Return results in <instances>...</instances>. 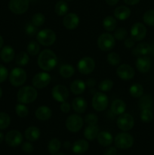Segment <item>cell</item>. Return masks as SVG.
<instances>
[{
  "label": "cell",
  "mask_w": 154,
  "mask_h": 155,
  "mask_svg": "<svg viewBox=\"0 0 154 155\" xmlns=\"http://www.w3.org/2000/svg\"><path fill=\"white\" fill-rule=\"evenodd\" d=\"M57 57L55 53L50 49H45L39 53L37 63L39 68L44 71H50L57 64Z\"/></svg>",
  "instance_id": "cell-1"
},
{
  "label": "cell",
  "mask_w": 154,
  "mask_h": 155,
  "mask_svg": "<svg viewBox=\"0 0 154 155\" xmlns=\"http://www.w3.org/2000/svg\"><path fill=\"white\" fill-rule=\"evenodd\" d=\"M38 96L37 90L34 86H23L18 90L17 99L21 104H30L36 99Z\"/></svg>",
  "instance_id": "cell-2"
},
{
  "label": "cell",
  "mask_w": 154,
  "mask_h": 155,
  "mask_svg": "<svg viewBox=\"0 0 154 155\" xmlns=\"http://www.w3.org/2000/svg\"><path fill=\"white\" fill-rule=\"evenodd\" d=\"M27 80V73L23 68H15L9 74V81L14 87L23 86Z\"/></svg>",
  "instance_id": "cell-3"
},
{
  "label": "cell",
  "mask_w": 154,
  "mask_h": 155,
  "mask_svg": "<svg viewBox=\"0 0 154 155\" xmlns=\"http://www.w3.org/2000/svg\"><path fill=\"white\" fill-rule=\"evenodd\" d=\"M56 34L51 29H43L36 35V39L40 45L44 46H50L55 42Z\"/></svg>",
  "instance_id": "cell-4"
},
{
  "label": "cell",
  "mask_w": 154,
  "mask_h": 155,
  "mask_svg": "<svg viewBox=\"0 0 154 155\" xmlns=\"http://www.w3.org/2000/svg\"><path fill=\"white\" fill-rule=\"evenodd\" d=\"M114 143L116 148L119 149H128L134 144V138L129 133L123 132L116 135L114 139Z\"/></svg>",
  "instance_id": "cell-5"
},
{
  "label": "cell",
  "mask_w": 154,
  "mask_h": 155,
  "mask_svg": "<svg viewBox=\"0 0 154 155\" xmlns=\"http://www.w3.org/2000/svg\"><path fill=\"white\" fill-rule=\"evenodd\" d=\"M115 38L112 34L105 33L101 34L98 39V46L104 51H110L115 45Z\"/></svg>",
  "instance_id": "cell-6"
},
{
  "label": "cell",
  "mask_w": 154,
  "mask_h": 155,
  "mask_svg": "<svg viewBox=\"0 0 154 155\" xmlns=\"http://www.w3.org/2000/svg\"><path fill=\"white\" fill-rule=\"evenodd\" d=\"M83 119L76 114L69 115L66 120V127L71 133H77L83 127Z\"/></svg>",
  "instance_id": "cell-7"
},
{
  "label": "cell",
  "mask_w": 154,
  "mask_h": 155,
  "mask_svg": "<svg viewBox=\"0 0 154 155\" xmlns=\"http://www.w3.org/2000/svg\"><path fill=\"white\" fill-rule=\"evenodd\" d=\"M108 97L103 92H96L92 98L91 104L97 111H103L108 106Z\"/></svg>",
  "instance_id": "cell-8"
},
{
  "label": "cell",
  "mask_w": 154,
  "mask_h": 155,
  "mask_svg": "<svg viewBox=\"0 0 154 155\" xmlns=\"http://www.w3.org/2000/svg\"><path fill=\"white\" fill-rule=\"evenodd\" d=\"M51 81V77L47 72H40L33 77L32 83L36 89H42L48 86Z\"/></svg>",
  "instance_id": "cell-9"
},
{
  "label": "cell",
  "mask_w": 154,
  "mask_h": 155,
  "mask_svg": "<svg viewBox=\"0 0 154 155\" xmlns=\"http://www.w3.org/2000/svg\"><path fill=\"white\" fill-rule=\"evenodd\" d=\"M77 68L79 73L84 75L91 74L95 68V62L92 58L85 57L80 59L77 64Z\"/></svg>",
  "instance_id": "cell-10"
},
{
  "label": "cell",
  "mask_w": 154,
  "mask_h": 155,
  "mask_svg": "<svg viewBox=\"0 0 154 155\" xmlns=\"http://www.w3.org/2000/svg\"><path fill=\"white\" fill-rule=\"evenodd\" d=\"M29 0H10L8 8L12 13L15 15H22L29 8Z\"/></svg>",
  "instance_id": "cell-11"
},
{
  "label": "cell",
  "mask_w": 154,
  "mask_h": 155,
  "mask_svg": "<svg viewBox=\"0 0 154 155\" xmlns=\"http://www.w3.org/2000/svg\"><path fill=\"white\" fill-rule=\"evenodd\" d=\"M116 124L119 130L122 131L127 132L131 130L134 127V120L131 115L128 114H122L119 115L118 117Z\"/></svg>",
  "instance_id": "cell-12"
},
{
  "label": "cell",
  "mask_w": 154,
  "mask_h": 155,
  "mask_svg": "<svg viewBox=\"0 0 154 155\" xmlns=\"http://www.w3.org/2000/svg\"><path fill=\"white\" fill-rule=\"evenodd\" d=\"M5 142L8 146L14 147L19 146L23 142V136L18 130H11L5 135Z\"/></svg>",
  "instance_id": "cell-13"
},
{
  "label": "cell",
  "mask_w": 154,
  "mask_h": 155,
  "mask_svg": "<svg viewBox=\"0 0 154 155\" xmlns=\"http://www.w3.org/2000/svg\"><path fill=\"white\" fill-rule=\"evenodd\" d=\"M69 91L66 86L63 85H57L54 86L51 91L52 98L57 102H63L66 101L69 97Z\"/></svg>",
  "instance_id": "cell-14"
},
{
  "label": "cell",
  "mask_w": 154,
  "mask_h": 155,
  "mask_svg": "<svg viewBox=\"0 0 154 155\" xmlns=\"http://www.w3.org/2000/svg\"><path fill=\"white\" fill-rule=\"evenodd\" d=\"M131 37L134 39L135 41H141L145 38L146 35V28L144 24L142 23H135L131 27Z\"/></svg>",
  "instance_id": "cell-15"
},
{
  "label": "cell",
  "mask_w": 154,
  "mask_h": 155,
  "mask_svg": "<svg viewBox=\"0 0 154 155\" xmlns=\"http://www.w3.org/2000/svg\"><path fill=\"white\" fill-rule=\"evenodd\" d=\"M116 74L120 79L123 80H130L134 78L135 71L134 68L128 64H122L118 67Z\"/></svg>",
  "instance_id": "cell-16"
},
{
  "label": "cell",
  "mask_w": 154,
  "mask_h": 155,
  "mask_svg": "<svg viewBox=\"0 0 154 155\" xmlns=\"http://www.w3.org/2000/svg\"><path fill=\"white\" fill-rule=\"evenodd\" d=\"M63 24L67 30H75L79 24V18L75 13L66 14L63 17Z\"/></svg>",
  "instance_id": "cell-17"
},
{
  "label": "cell",
  "mask_w": 154,
  "mask_h": 155,
  "mask_svg": "<svg viewBox=\"0 0 154 155\" xmlns=\"http://www.w3.org/2000/svg\"><path fill=\"white\" fill-rule=\"evenodd\" d=\"M135 64L139 72L144 74V73H147L150 70L152 63L149 58L146 57V56H140L137 59Z\"/></svg>",
  "instance_id": "cell-18"
},
{
  "label": "cell",
  "mask_w": 154,
  "mask_h": 155,
  "mask_svg": "<svg viewBox=\"0 0 154 155\" xmlns=\"http://www.w3.org/2000/svg\"><path fill=\"white\" fill-rule=\"evenodd\" d=\"M35 116L39 120L46 121L51 117L52 111L48 106L42 105L36 109V112H35Z\"/></svg>",
  "instance_id": "cell-19"
},
{
  "label": "cell",
  "mask_w": 154,
  "mask_h": 155,
  "mask_svg": "<svg viewBox=\"0 0 154 155\" xmlns=\"http://www.w3.org/2000/svg\"><path fill=\"white\" fill-rule=\"evenodd\" d=\"M0 58L5 63H8L14 60L15 58V51L10 45H5L2 47L0 52Z\"/></svg>",
  "instance_id": "cell-20"
},
{
  "label": "cell",
  "mask_w": 154,
  "mask_h": 155,
  "mask_svg": "<svg viewBox=\"0 0 154 155\" xmlns=\"http://www.w3.org/2000/svg\"><path fill=\"white\" fill-rule=\"evenodd\" d=\"M88 103L82 97H76L72 102V107L74 111L77 114H82L86 110Z\"/></svg>",
  "instance_id": "cell-21"
},
{
  "label": "cell",
  "mask_w": 154,
  "mask_h": 155,
  "mask_svg": "<svg viewBox=\"0 0 154 155\" xmlns=\"http://www.w3.org/2000/svg\"><path fill=\"white\" fill-rule=\"evenodd\" d=\"M89 144L85 139H79L75 141L72 146V150L73 153L76 154H82L88 150Z\"/></svg>",
  "instance_id": "cell-22"
},
{
  "label": "cell",
  "mask_w": 154,
  "mask_h": 155,
  "mask_svg": "<svg viewBox=\"0 0 154 155\" xmlns=\"http://www.w3.org/2000/svg\"><path fill=\"white\" fill-rule=\"evenodd\" d=\"M152 51V47L146 42H141L136 45L132 50V53L135 56H145Z\"/></svg>",
  "instance_id": "cell-23"
},
{
  "label": "cell",
  "mask_w": 154,
  "mask_h": 155,
  "mask_svg": "<svg viewBox=\"0 0 154 155\" xmlns=\"http://www.w3.org/2000/svg\"><path fill=\"white\" fill-rule=\"evenodd\" d=\"M40 130L38 127H34V126L28 127L25 130V133H24L25 138L29 142H35V141H37L39 139V137H40Z\"/></svg>",
  "instance_id": "cell-24"
},
{
  "label": "cell",
  "mask_w": 154,
  "mask_h": 155,
  "mask_svg": "<svg viewBox=\"0 0 154 155\" xmlns=\"http://www.w3.org/2000/svg\"><path fill=\"white\" fill-rule=\"evenodd\" d=\"M97 139H98V143L104 147L110 146L113 142V137L111 133L106 131L99 132L97 136Z\"/></svg>",
  "instance_id": "cell-25"
},
{
  "label": "cell",
  "mask_w": 154,
  "mask_h": 155,
  "mask_svg": "<svg viewBox=\"0 0 154 155\" xmlns=\"http://www.w3.org/2000/svg\"><path fill=\"white\" fill-rule=\"evenodd\" d=\"M131 15V10L128 7L125 5H121L116 8L114 11V17L120 21L128 19Z\"/></svg>",
  "instance_id": "cell-26"
},
{
  "label": "cell",
  "mask_w": 154,
  "mask_h": 155,
  "mask_svg": "<svg viewBox=\"0 0 154 155\" xmlns=\"http://www.w3.org/2000/svg\"><path fill=\"white\" fill-rule=\"evenodd\" d=\"M126 110V104L121 99H116L111 104V111L116 115H121Z\"/></svg>",
  "instance_id": "cell-27"
},
{
  "label": "cell",
  "mask_w": 154,
  "mask_h": 155,
  "mask_svg": "<svg viewBox=\"0 0 154 155\" xmlns=\"http://www.w3.org/2000/svg\"><path fill=\"white\" fill-rule=\"evenodd\" d=\"M99 133V127L96 125H88L84 130V136L87 140L93 141L97 139Z\"/></svg>",
  "instance_id": "cell-28"
},
{
  "label": "cell",
  "mask_w": 154,
  "mask_h": 155,
  "mask_svg": "<svg viewBox=\"0 0 154 155\" xmlns=\"http://www.w3.org/2000/svg\"><path fill=\"white\" fill-rule=\"evenodd\" d=\"M86 85L84 81L81 80H75L71 83L70 91L74 95H81L85 92Z\"/></svg>",
  "instance_id": "cell-29"
},
{
  "label": "cell",
  "mask_w": 154,
  "mask_h": 155,
  "mask_svg": "<svg viewBox=\"0 0 154 155\" xmlns=\"http://www.w3.org/2000/svg\"><path fill=\"white\" fill-rule=\"evenodd\" d=\"M59 73L63 78H69L75 73V68H73V66H72L71 64H63L60 67Z\"/></svg>",
  "instance_id": "cell-30"
},
{
  "label": "cell",
  "mask_w": 154,
  "mask_h": 155,
  "mask_svg": "<svg viewBox=\"0 0 154 155\" xmlns=\"http://www.w3.org/2000/svg\"><path fill=\"white\" fill-rule=\"evenodd\" d=\"M138 105L140 110L151 109L152 105V98L149 95H142L139 100Z\"/></svg>",
  "instance_id": "cell-31"
},
{
  "label": "cell",
  "mask_w": 154,
  "mask_h": 155,
  "mask_svg": "<svg viewBox=\"0 0 154 155\" xmlns=\"http://www.w3.org/2000/svg\"><path fill=\"white\" fill-rule=\"evenodd\" d=\"M117 22L115 18L112 16H107L103 21V27L107 31L111 32L116 29Z\"/></svg>",
  "instance_id": "cell-32"
},
{
  "label": "cell",
  "mask_w": 154,
  "mask_h": 155,
  "mask_svg": "<svg viewBox=\"0 0 154 155\" xmlns=\"http://www.w3.org/2000/svg\"><path fill=\"white\" fill-rule=\"evenodd\" d=\"M61 148V142L58 139H52L48 145V151L51 154L54 155L59 152Z\"/></svg>",
  "instance_id": "cell-33"
},
{
  "label": "cell",
  "mask_w": 154,
  "mask_h": 155,
  "mask_svg": "<svg viewBox=\"0 0 154 155\" xmlns=\"http://www.w3.org/2000/svg\"><path fill=\"white\" fill-rule=\"evenodd\" d=\"M68 10H69V7H68L67 3L63 0L57 2V4L55 5V7H54V11H55L56 14L59 16L66 15L67 14Z\"/></svg>",
  "instance_id": "cell-34"
},
{
  "label": "cell",
  "mask_w": 154,
  "mask_h": 155,
  "mask_svg": "<svg viewBox=\"0 0 154 155\" xmlns=\"http://www.w3.org/2000/svg\"><path fill=\"white\" fill-rule=\"evenodd\" d=\"M30 61V58L27 52L21 51L15 56V62L20 67L26 66Z\"/></svg>",
  "instance_id": "cell-35"
},
{
  "label": "cell",
  "mask_w": 154,
  "mask_h": 155,
  "mask_svg": "<svg viewBox=\"0 0 154 155\" xmlns=\"http://www.w3.org/2000/svg\"><path fill=\"white\" fill-rule=\"evenodd\" d=\"M129 93L134 98H140L143 95V87L139 83H134L130 86Z\"/></svg>",
  "instance_id": "cell-36"
},
{
  "label": "cell",
  "mask_w": 154,
  "mask_h": 155,
  "mask_svg": "<svg viewBox=\"0 0 154 155\" xmlns=\"http://www.w3.org/2000/svg\"><path fill=\"white\" fill-rule=\"evenodd\" d=\"M40 51V45L37 42L35 41H31L30 43L27 45V52L28 54L31 56H35L38 54Z\"/></svg>",
  "instance_id": "cell-37"
},
{
  "label": "cell",
  "mask_w": 154,
  "mask_h": 155,
  "mask_svg": "<svg viewBox=\"0 0 154 155\" xmlns=\"http://www.w3.org/2000/svg\"><path fill=\"white\" fill-rule=\"evenodd\" d=\"M11 124V117L8 114L0 112V130L7 129Z\"/></svg>",
  "instance_id": "cell-38"
},
{
  "label": "cell",
  "mask_w": 154,
  "mask_h": 155,
  "mask_svg": "<svg viewBox=\"0 0 154 155\" xmlns=\"http://www.w3.org/2000/svg\"><path fill=\"white\" fill-rule=\"evenodd\" d=\"M143 22L147 25L154 27V9L148 10L143 14Z\"/></svg>",
  "instance_id": "cell-39"
},
{
  "label": "cell",
  "mask_w": 154,
  "mask_h": 155,
  "mask_svg": "<svg viewBox=\"0 0 154 155\" xmlns=\"http://www.w3.org/2000/svg\"><path fill=\"white\" fill-rule=\"evenodd\" d=\"M107 61L112 66H117L121 61L120 56L116 52H110L107 54Z\"/></svg>",
  "instance_id": "cell-40"
},
{
  "label": "cell",
  "mask_w": 154,
  "mask_h": 155,
  "mask_svg": "<svg viewBox=\"0 0 154 155\" xmlns=\"http://www.w3.org/2000/svg\"><path fill=\"white\" fill-rule=\"evenodd\" d=\"M45 22V17L43 14L42 13H36L33 15L32 18V24L36 27H41Z\"/></svg>",
  "instance_id": "cell-41"
},
{
  "label": "cell",
  "mask_w": 154,
  "mask_h": 155,
  "mask_svg": "<svg viewBox=\"0 0 154 155\" xmlns=\"http://www.w3.org/2000/svg\"><path fill=\"white\" fill-rule=\"evenodd\" d=\"M15 112L20 117H26L29 114V109L24 104L20 103L15 106Z\"/></svg>",
  "instance_id": "cell-42"
},
{
  "label": "cell",
  "mask_w": 154,
  "mask_h": 155,
  "mask_svg": "<svg viewBox=\"0 0 154 155\" xmlns=\"http://www.w3.org/2000/svg\"><path fill=\"white\" fill-rule=\"evenodd\" d=\"M113 87V82L110 80H104L98 85V88L101 92H109Z\"/></svg>",
  "instance_id": "cell-43"
},
{
  "label": "cell",
  "mask_w": 154,
  "mask_h": 155,
  "mask_svg": "<svg viewBox=\"0 0 154 155\" xmlns=\"http://www.w3.org/2000/svg\"><path fill=\"white\" fill-rule=\"evenodd\" d=\"M140 119L144 123H149L151 122L153 119V114L151 110V109H144V110H141V113H140Z\"/></svg>",
  "instance_id": "cell-44"
},
{
  "label": "cell",
  "mask_w": 154,
  "mask_h": 155,
  "mask_svg": "<svg viewBox=\"0 0 154 155\" xmlns=\"http://www.w3.org/2000/svg\"><path fill=\"white\" fill-rule=\"evenodd\" d=\"M127 35H128V32H127V30H125V28H123V27H120V28H118L117 30L115 31L113 36H114L115 39H116L117 40L122 41V40H125Z\"/></svg>",
  "instance_id": "cell-45"
},
{
  "label": "cell",
  "mask_w": 154,
  "mask_h": 155,
  "mask_svg": "<svg viewBox=\"0 0 154 155\" xmlns=\"http://www.w3.org/2000/svg\"><path fill=\"white\" fill-rule=\"evenodd\" d=\"M84 120L88 125H96L98 124V117L95 114L90 113L85 115Z\"/></svg>",
  "instance_id": "cell-46"
},
{
  "label": "cell",
  "mask_w": 154,
  "mask_h": 155,
  "mask_svg": "<svg viewBox=\"0 0 154 155\" xmlns=\"http://www.w3.org/2000/svg\"><path fill=\"white\" fill-rule=\"evenodd\" d=\"M25 32L26 34L29 36H33L34 35L36 34L37 33V27L33 25L32 23L27 24L25 27Z\"/></svg>",
  "instance_id": "cell-47"
},
{
  "label": "cell",
  "mask_w": 154,
  "mask_h": 155,
  "mask_svg": "<svg viewBox=\"0 0 154 155\" xmlns=\"http://www.w3.org/2000/svg\"><path fill=\"white\" fill-rule=\"evenodd\" d=\"M8 77V71L3 65L0 64V83H3L7 80Z\"/></svg>",
  "instance_id": "cell-48"
},
{
  "label": "cell",
  "mask_w": 154,
  "mask_h": 155,
  "mask_svg": "<svg viewBox=\"0 0 154 155\" xmlns=\"http://www.w3.org/2000/svg\"><path fill=\"white\" fill-rule=\"evenodd\" d=\"M22 151L24 152H25L26 154H30L33 151L34 148H33V145L30 143V142H24L22 145Z\"/></svg>",
  "instance_id": "cell-49"
},
{
  "label": "cell",
  "mask_w": 154,
  "mask_h": 155,
  "mask_svg": "<svg viewBox=\"0 0 154 155\" xmlns=\"http://www.w3.org/2000/svg\"><path fill=\"white\" fill-rule=\"evenodd\" d=\"M60 108L63 113H69L71 109V106L69 103H68L67 101H63V102H61V104H60Z\"/></svg>",
  "instance_id": "cell-50"
},
{
  "label": "cell",
  "mask_w": 154,
  "mask_h": 155,
  "mask_svg": "<svg viewBox=\"0 0 154 155\" xmlns=\"http://www.w3.org/2000/svg\"><path fill=\"white\" fill-rule=\"evenodd\" d=\"M134 44H135V40L132 38H127L124 40V45L127 48H133L134 46Z\"/></svg>",
  "instance_id": "cell-51"
},
{
  "label": "cell",
  "mask_w": 154,
  "mask_h": 155,
  "mask_svg": "<svg viewBox=\"0 0 154 155\" xmlns=\"http://www.w3.org/2000/svg\"><path fill=\"white\" fill-rule=\"evenodd\" d=\"M116 153H117V150L115 147H110L105 150L104 155H116Z\"/></svg>",
  "instance_id": "cell-52"
},
{
  "label": "cell",
  "mask_w": 154,
  "mask_h": 155,
  "mask_svg": "<svg viewBox=\"0 0 154 155\" xmlns=\"http://www.w3.org/2000/svg\"><path fill=\"white\" fill-rule=\"evenodd\" d=\"M123 1L125 4L129 5H134L139 3L140 0H123Z\"/></svg>",
  "instance_id": "cell-53"
},
{
  "label": "cell",
  "mask_w": 154,
  "mask_h": 155,
  "mask_svg": "<svg viewBox=\"0 0 154 155\" xmlns=\"http://www.w3.org/2000/svg\"><path fill=\"white\" fill-rule=\"evenodd\" d=\"M119 0H106V2H107V5L110 6H113L117 4L119 2Z\"/></svg>",
  "instance_id": "cell-54"
},
{
  "label": "cell",
  "mask_w": 154,
  "mask_h": 155,
  "mask_svg": "<svg viewBox=\"0 0 154 155\" xmlns=\"http://www.w3.org/2000/svg\"><path fill=\"white\" fill-rule=\"evenodd\" d=\"M70 142H68V141H66V142H65L64 143H63V146H64V148H69V147H70Z\"/></svg>",
  "instance_id": "cell-55"
},
{
  "label": "cell",
  "mask_w": 154,
  "mask_h": 155,
  "mask_svg": "<svg viewBox=\"0 0 154 155\" xmlns=\"http://www.w3.org/2000/svg\"><path fill=\"white\" fill-rule=\"evenodd\" d=\"M3 44H4V40H3L2 36L0 35V49H2V48L3 47Z\"/></svg>",
  "instance_id": "cell-56"
},
{
  "label": "cell",
  "mask_w": 154,
  "mask_h": 155,
  "mask_svg": "<svg viewBox=\"0 0 154 155\" xmlns=\"http://www.w3.org/2000/svg\"><path fill=\"white\" fill-rule=\"evenodd\" d=\"M4 134H3L2 133H1L0 132V144L2 143V142H3V140H4Z\"/></svg>",
  "instance_id": "cell-57"
},
{
  "label": "cell",
  "mask_w": 154,
  "mask_h": 155,
  "mask_svg": "<svg viewBox=\"0 0 154 155\" xmlns=\"http://www.w3.org/2000/svg\"><path fill=\"white\" fill-rule=\"evenodd\" d=\"M2 90L1 87H0V98L2 97Z\"/></svg>",
  "instance_id": "cell-58"
},
{
  "label": "cell",
  "mask_w": 154,
  "mask_h": 155,
  "mask_svg": "<svg viewBox=\"0 0 154 155\" xmlns=\"http://www.w3.org/2000/svg\"><path fill=\"white\" fill-rule=\"evenodd\" d=\"M54 155H66V154H63V153H57V154H54Z\"/></svg>",
  "instance_id": "cell-59"
},
{
  "label": "cell",
  "mask_w": 154,
  "mask_h": 155,
  "mask_svg": "<svg viewBox=\"0 0 154 155\" xmlns=\"http://www.w3.org/2000/svg\"><path fill=\"white\" fill-rule=\"evenodd\" d=\"M29 1H35V0H29Z\"/></svg>",
  "instance_id": "cell-60"
},
{
  "label": "cell",
  "mask_w": 154,
  "mask_h": 155,
  "mask_svg": "<svg viewBox=\"0 0 154 155\" xmlns=\"http://www.w3.org/2000/svg\"><path fill=\"white\" fill-rule=\"evenodd\" d=\"M119 155H122V154H119Z\"/></svg>",
  "instance_id": "cell-61"
}]
</instances>
